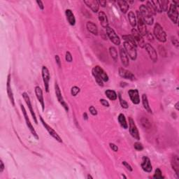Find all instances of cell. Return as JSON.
I'll return each instance as SVG.
<instances>
[{
  "mask_svg": "<svg viewBox=\"0 0 179 179\" xmlns=\"http://www.w3.org/2000/svg\"><path fill=\"white\" fill-rule=\"evenodd\" d=\"M40 121L41 122H42L43 126L44 127L45 129H46V131L48 132V134H49L50 135H51V137L55 139V140L58 141L59 143H62V139H61V137L59 136V134L57 133V132H55L51 126H49V125H48L47 123H46V122L44 121V119H43V118H42V116H40Z\"/></svg>",
  "mask_w": 179,
  "mask_h": 179,
  "instance_id": "8992f818",
  "label": "cell"
},
{
  "mask_svg": "<svg viewBox=\"0 0 179 179\" xmlns=\"http://www.w3.org/2000/svg\"><path fill=\"white\" fill-rule=\"evenodd\" d=\"M120 58H121L122 64H123L124 67H128L129 64H130V60H129V57L127 53L125 52V49L121 48L120 50Z\"/></svg>",
  "mask_w": 179,
  "mask_h": 179,
  "instance_id": "7402d4cb",
  "label": "cell"
},
{
  "mask_svg": "<svg viewBox=\"0 0 179 179\" xmlns=\"http://www.w3.org/2000/svg\"><path fill=\"white\" fill-rule=\"evenodd\" d=\"M123 164L125 166V167L127 168V169H128V170H129V171H132V170H133V169H132L131 165H130V164H129L128 162H127L126 161H123Z\"/></svg>",
  "mask_w": 179,
  "mask_h": 179,
  "instance_id": "f6af8a7d",
  "label": "cell"
},
{
  "mask_svg": "<svg viewBox=\"0 0 179 179\" xmlns=\"http://www.w3.org/2000/svg\"><path fill=\"white\" fill-rule=\"evenodd\" d=\"M123 46H124L125 51L127 53L128 56L130 57L132 60H136V59L137 58V51L136 48L127 42H124Z\"/></svg>",
  "mask_w": 179,
  "mask_h": 179,
  "instance_id": "8fae6325",
  "label": "cell"
},
{
  "mask_svg": "<svg viewBox=\"0 0 179 179\" xmlns=\"http://www.w3.org/2000/svg\"><path fill=\"white\" fill-rule=\"evenodd\" d=\"M109 146H110V148H111L114 152L118 151V147L116 144H113V143H110V144H109Z\"/></svg>",
  "mask_w": 179,
  "mask_h": 179,
  "instance_id": "bcb514c9",
  "label": "cell"
},
{
  "mask_svg": "<svg viewBox=\"0 0 179 179\" xmlns=\"http://www.w3.org/2000/svg\"><path fill=\"white\" fill-rule=\"evenodd\" d=\"M122 177H123V178H127V177L125 176H124V175H122Z\"/></svg>",
  "mask_w": 179,
  "mask_h": 179,
  "instance_id": "9f6ffc18",
  "label": "cell"
},
{
  "mask_svg": "<svg viewBox=\"0 0 179 179\" xmlns=\"http://www.w3.org/2000/svg\"><path fill=\"white\" fill-rule=\"evenodd\" d=\"M161 8H162V12L167 11L168 10V5H169V1H166V0H163V1H160Z\"/></svg>",
  "mask_w": 179,
  "mask_h": 179,
  "instance_id": "d590c367",
  "label": "cell"
},
{
  "mask_svg": "<svg viewBox=\"0 0 179 179\" xmlns=\"http://www.w3.org/2000/svg\"><path fill=\"white\" fill-rule=\"evenodd\" d=\"M153 34L154 36L155 37V38H156L159 42L164 43L166 41V32H164L162 27L161 26L159 23H156V24L155 25L153 30Z\"/></svg>",
  "mask_w": 179,
  "mask_h": 179,
  "instance_id": "3957f363",
  "label": "cell"
},
{
  "mask_svg": "<svg viewBox=\"0 0 179 179\" xmlns=\"http://www.w3.org/2000/svg\"><path fill=\"white\" fill-rule=\"evenodd\" d=\"M139 13L141 14L144 22L148 25H152L153 24L154 19L153 15L150 13L145 5H141L139 7Z\"/></svg>",
  "mask_w": 179,
  "mask_h": 179,
  "instance_id": "7a4b0ae2",
  "label": "cell"
},
{
  "mask_svg": "<svg viewBox=\"0 0 179 179\" xmlns=\"http://www.w3.org/2000/svg\"><path fill=\"white\" fill-rule=\"evenodd\" d=\"M84 4L88 6L94 13H97L98 11H99V5L97 1H95V0H87V1H84Z\"/></svg>",
  "mask_w": 179,
  "mask_h": 179,
  "instance_id": "44dd1931",
  "label": "cell"
},
{
  "mask_svg": "<svg viewBox=\"0 0 179 179\" xmlns=\"http://www.w3.org/2000/svg\"><path fill=\"white\" fill-rule=\"evenodd\" d=\"M129 128H130V132L132 137L137 140H139L140 136H139V130L132 118H129Z\"/></svg>",
  "mask_w": 179,
  "mask_h": 179,
  "instance_id": "7c38bea8",
  "label": "cell"
},
{
  "mask_svg": "<svg viewBox=\"0 0 179 179\" xmlns=\"http://www.w3.org/2000/svg\"><path fill=\"white\" fill-rule=\"evenodd\" d=\"M128 94L130 96L132 102L134 104H139L140 103L139 93L137 89H131L128 91Z\"/></svg>",
  "mask_w": 179,
  "mask_h": 179,
  "instance_id": "ac0fdd59",
  "label": "cell"
},
{
  "mask_svg": "<svg viewBox=\"0 0 179 179\" xmlns=\"http://www.w3.org/2000/svg\"><path fill=\"white\" fill-rule=\"evenodd\" d=\"M141 168L145 172L150 173L153 170V166L150 162V159L148 157L144 156L142 158V162H141Z\"/></svg>",
  "mask_w": 179,
  "mask_h": 179,
  "instance_id": "d6986e66",
  "label": "cell"
},
{
  "mask_svg": "<svg viewBox=\"0 0 179 179\" xmlns=\"http://www.w3.org/2000/svg\"><path fill=\"white\" fill-rule=\"evenodd\" d=\"M37 4L39 5V8H40L41 10H44V4L42 1H37Z\"/></svg>",
  "mask_w": 179,
  "mask_h": 179,
  "instance_id": "f907efd6",
  "label": "cell"
},
{
  "mask_svg": "<svg viewBox=\"0 0 179 179\" xmlns=\"http://www.w3.org/2000/svg\"><path fill=\"white\" fill-rule=\"evenodd\" d=\"M137 27H138V32L141 34L143 37L147 35L148 34V30H147V27H146V24L144 22L142 18H141V14L139 13V11H137Z\"/></svg>",
  "mask_w": 179,
  "mask_h": 179,
  "instance_id": "5b68a950",
  "label": "cell"
},
{
  "mask_svg": "<svg viewBox=\"0 0 179 179\" xmlns=\"http://www.w3.org/2000/svg\"><path fill=\"white\" fill-rule=\"evenodd\" d=\"M142 103H143V106H144V109H146V110L149 113H152L153 111H152V109H150V107L149 106V103H148V99L147 95H146V94H144L142 95Z\"/></svg>",
  "mask_w": 179,
  "mask_h": 179,
  "instance_id": "83f0119b",
  "label": "cell"
},
{
  "mask_svg": "<svg viewBox=\"0 0 179 179\" xmlns=\"http://www.w3.org/2000/svg\"><path fill=\"white\" fill-rule=\"evenodd\" d=\"M20 109H21V110H22L23 116H24V118H25V121L27 127L28 129H29V130L32 133V136H33V137H35L36 139H39L38 134H37V132H36L35 128H34L33 125H32V124L31 123V121H30L29 117H28V115H27V111H26L25 109V106L22 104H20Z\"/></svg>",
  "mask_w": 179,
  "mask_h": 179,
  "instance_id": "277c9868",
  "label": "cell"
},
{
  "mask_svg": "<svg viewBox=\"0 0 179 179\" xmlns=\"http://www.w3.org/2000/svg\"><path fill=\"white\" fill-rule=\"evenodd\" d=\"M11 74H8V77H7L6 81V92L12 106H15V99H14L13 90H12L11 85Z\"/></svg>",
  "mask_w": 179,
  "mask_h": 179,
  "instance_id": "9a60e30c",
  "label": "cell"
},
{
  "mask_svg": "<svg viewBox=\"0 0 179 179\" xmlns=\"http://www.w3.org/2000/svg\"><path fill=\"white\" fill-rule=\"evenodd\" d=\"M55 95L57 97V99H58L59 103H60L61 106L63 107L66 111L67 112L69 111V107H68L67 104L65 102V101H64L63 97L62 95V93H61L60 87H59L58 84L56 82H55Z\"/></svg>",
  "mask_w": 179,
  "mask_h": 179,
  "instance_id": "ba28073f",
  "label": "cell"
},
{
  "mask_svg": "<svg viewBox=\"0 0 179 179\" xmlns=\"http://www.w3.org/2000/svg\"><path fill=\"white\" fill-rule=\"evenodd\" d=\"M86 27L87 30L92 33V35H98V33H99V30H98L97 26L94 23H93L92 22H87L86 24Z\"/></svg>",
  "mask_w": 179,
  "mask_h": 179,
  "instance_id": "484cf974",
  "label": "cell"
},
{
  "mask_svg": "<svg viewBox=\"0 0 179 179\" xmlns=\"http://www.w3.org/2000/svg\"><path fill=\"white\" fill-rule=\"evenodd\" d=\"M134 147L136 150H138V151H141V150L144 149V146H143L142 144H141L140 142L134 143Z\"/></svg>",
  "mask_w": 179,
  "mask_h": 179,
  "instance_id": "60d3db41",
  "label": "cell"
},
{
  "mask_svg": "<svg viewBox=\"0 0 179 179\" xmlns=\"http://www.w3.org/2000/svg\"><path fill=\"white\" fill-rule=\"evenodd\" d=\"M55 61H56V63L58 65L59 67H61V60H60V58L59 55H55Z\"/></svg>",
  "mask_w": 179,
  "mask_h": 179,
  "instance_id": "c3c4849f",
  "label": "cell"
},
{
  "mask_svg": "<svg viewBox=\"0 0 179 179\" xmlns=\"http://www.w3.org/2000/svg\"><path fill=\"white\" fill-rule=\"evenodd\" d=\"M89 111H90V113L92 114V116L97 115V109L94 108L93 106H90Z\"/></svg>",
  "mask_w": 179,
  "mask_h": 179,
  "instance_id": "7bdbcfd3",
  "label": "cell"
},
{
  "mask_svg": "<svg viewBox=\"0 0 179 179\" xmlns=\"http://www.w3.org/2000/svg\"><path fill=\"white\" fill-rule=\"evenodd\" d=\"M65 60L68 62H71L73 61V58L72 55L70 53V52H66V55H65Z\"/></svg>",
  "mask_w": 179,
  "mask_h": 179,
  "instance_id": "b9f144b4",
  "label": "cell"
},
{
  "mask_svg": "<svg viewBox=\"0 0 179 179\" xmlns=\"http://www.w3.org/2000/svg\"><path fill=\"white\" fill-rule=\"evenodd\" d=\"M92 73L94 79H95L97 83L99 86H104L103 82H107L109 79V76L104 71V69L99 66H95L92 69Z\"/></svg>",
  "mask_w": 179,
  "mask_h": 179,
  "instance_id": "6da1fadb",
  "label": "cell"
},
{
  "mask_svg": "<svg viewBox=\"0 0 179 179\" xmlns=\"http://www.w3.org/2000/svg\"><path fill=\"white\" fill-rule=\"evenodd\" d=\"M128 19L130 21V25L132 27H135L137 25V18H136L135 14H134L132 11H130L128 13Z\"/></svg>",
  "mask_w": 179,
  "mask_h": 179,
  "instance_id": "4dcf8cb0",
  "label": "cell"
},
{
  "mask_svg": "<svg viewBox=\"0 0 179 179\" xmlns=\"http://www.w3.org/2000/svg\"><path fill=\"white\" fill-rule=\"evenodd\" d=\"M167 15L169 16L172 22L174 24H177L178 23V9H177V7L175 6L173 4H171V5L169 6V10H168Z\"/></svg>",
  "mask_w": 179,
  "mask_h": 179,
  "instance_id": "9c48e42d",
  "label": "cell"
},
{
  "mask_svg": "<svg viewBox=\"0 0 179 179\" xmlns=\"http://www.w3.org/2000/svg\"><path fill=\"white\" fill-rule=\"evenodd\" d=\"M42 78L43 81H44L45 90L46 92H49V83H50V78H51V75H50L49 70L46 66H43L42 67Z\"/></svg>",
  "mask_w": 179,
  "mask_h": 179,
  "instance_id": "30bf717a",
  "label": "cell"
},
{
  "mask_svg": "<svg viewBox=\"0 0 179 179\" xmlns=\"http://www.w3.org/2000/svg\"><path fill=\"white\" fill-rule=\"evenodd\" d=\"M109 53H110L111 56L112 57V58L114 60H118V53L117 50L115 47H110L109 48Z\"/></svg>",
  "mask_w": 179,
  "mask_h": 179,
  "instance_id": "d6a6232c",
  "label": "cell"
},
{
  "mask_svg": "<svg viewBox=\"0 0 179 179\" xmlns=\"http://www.w3.org/2000/svg\"><path fill=\"white\" fill-rule=\"evenodd\" d=\"M123 39H124L125 42L128 43V44H131L132 46H133L134 47L137 48V43H136L135 40H134L133 37H132V35H123Z\"/></svg>",
  "mask_w": 179,
  "mask_h": 179,
  "instance_id": "1f68e13d",
  "label": "cell"
},
{
  "mask_svg": "<svg viewBox=\"0 0 179 179\" xmlns=\"http://www.w3.org/2000/svg\"><path fill=\"white\" fill-rule=\"evenodd\" d=\"M152 4L153 5L154 8H155V11H156V13H162V8H161V5L160 3V1H151Z\"/></svg>",
  "mask_w": 179,
  "mask_h": 179,
  "instance_id": "836d02e7",
  "label": "cell"
},
{
  "mask_svg": "<svg viewBox=\"0 0 179 179\" xmlns=\"http://www.w3.org/2000/svg\"><path fill=\"white\" fill-rule=\"evenodd\" d=\"M118 97H119V100H120V104H121V106L123 107V109H128L129 107V105H128V102H127L125 100H124L123 99V98H122L121 94H120V93L118 94Z\"/></svg>",
  "mask_w": 179,
  "mask_h": 179,
  "instance_id": "8d00e7d4",
  "label": "cell"
},
{
  "mask_svg": "<svg viewBox=\"0 0 179 179\" xmlns=\"http://www.w3.org/2000/svg\"><path fill=\"white\" fill-rule=\"evenodd\" d=\"M132 36L134 40H135L137 45H139L141 48H144L145 42L144 38H143V36L135 28H133L132 30Z\"/></svg>",
  "mask_w": 179,
  "mask_h": 179,
  "instance_id": "5bb4252c",
  "label": "cell"
},
{
  "mask_svg": "<svg viewBox=\"0 0 179 179\" xmlns=\"http://www.w3.org/2000/svg\"><path fill=\"white\" fill-rule=\"evenodd\" d=\"M87 178H91V179H92V178H93V177L91 176L90 175H88V176H87Z\"/></svg>",
  "mask_w": 179,
  "mask_h": 179,
  "instance_id": "11a10c76",
  "label": "cell"
},
{
  "mask_svg": "<svg viewBox=\"0 0 179 179\" xmlns=\"http://www.w3.org/2000/svg\"><path fill=\"white\" fill-rule=\"evenodd\" d=\"M100 103L102 104L105 107H109V103L108 102V101H106V100L104 99H101L99 100Z\"/></svg>",
  "mask_w": 179,
  "mask_h": 179,
  "instance_id": "7dc6e473",
  "label": "cell"
},
{
  "mask_svg": "<svg viewBox=\"0 0 179 179\" xmlns=\"http://www.w3.org/2000/svg\"><path fill=\"white\" fill-rule=\"evenodd\" d=\"M105 94L111 101H115L118 98V95L116 92L114 90H106L105 91Z\"/></svg>",
  "mask_w": 179,
  "mask_h": 179,
  "instance_id": "f546056e",
  "label": "cell"
},
{
  "mask_svg": "<svg viewBox=\"0 0 179 179\" xmlns=\"http://www.w3.org/2000/svg\"><path fill=\"white\" fill-rule=\"evenodd\" d=\"M146 8H147V9L149 11V12L150 13L152 14V15H155L156 14V11H155V8H154L153 5L152 4L151 1H147L146 2Z\"/></svg>",
  "mask_w": 179,
  "mask_h": 179,
  "instance_id": "e575fe53",
  "label": "cell"
},
{
  "mask_svg": "<svg viewBox=\"0 0 179 179\" xmlns=\"http://www.w3.org/2000/svg\"><path fill=\"white\" fill-rule=\"evenodd\" d=\"M171 164L173 171L178 175V176H179V159L177 155H173L172 157V159H171Z\"/></svg>",
  "mask_w": 179,
  "mask_h": 179,
  "instance_id": "cb8c5ba5",
  "label": "cell"
},
{
  "mask_svg": "<svg viewBox=\"0 0 179 179\" xmlns=\"http://www.w3.org/2000/svg\"><path fill=\"white\" fill-rule=\"evenodd\" d=\"M80 90L78 87H77V86L72 87L71 89V94L72 96L76 97L77 94L80 92Z\"/></svg>",
  "mask_w": 179,
  "mask_h": 179,
  "instance_id": "ab89813d",
  "label": "cell"
},
{
  "mask_svg": "<svg viewBox=\"0 0 179 179\" xmlns=\"http://www.w3.org/2000/svg\"><path fill=\"white\" fill-rule=\"evenodd\" d=\"M98 18L100 22L101 25L104 28H106L107 27H109V20L107 18V16L106 15V13L103 11L99 12L98 14Z\"/></svg>",
  "mask_w": 179,
  "mask_h": 179,
  "instance_id": "603a6c76",
  "label": "cell"
},
{
  "mask_svg": "<svg viewBox=\"0 0 179 179\" xmlns=\"http://www.w3.org/2000/svg\"><path fill=\"white\" fill-rule=\"evenodd\" d=\"M35 92L36 97H37V99L40 103L41 106H42V111H44L45 110V102H44V95H43V91L42 88L39 86H36L35 88Z\"/></svg>",
  "mask_w": 179,
  "mask_h": 179,
  "instance_id": "ffe728a7",
  "label": "cell"
},
{
  "mask_svg": "<svg viewBox=\"0 0 179 179\" xmlns=\"http://www.w3.org/2000/svg\"><path fill=\"white\" fill-rule=\"evenodd\" d=\"M145 49L147 51L149 55L150 58L154 62H156L157 61V54L155 49L150 44H145L144 46Z\"/></svg>",
  "mask_w": 179,
  "mask_h": 179,
  "instance_id": "2e32d148",
  "label": "cell"
},
{
  "mask_svg": "<svg viewBox=\"0 0 179 179\" xmlns=\"http://www.w3.org/2000/svg\"><path fill=\"white\" fill-rule=\"evenodd\" d=\"M106 35L108 36L109 39L113 44L117 45V46H119L121 44V39H120L118 36L117 35V34L116 33V32L114 31V30H113L109 26L107 27L106 28Z\"/></svg>",
  "mask_w": 179,
  "mask_h": 179,
  "instance_id": "52a82bcc",
  "label": "cell"
},
{
  "mask_svg": "<svg viewBox=\"0 0 179 179\" xmlns=\"http://www.w3.org/2000/svg\"><path fill=\"white\" fill-rule=\"evenodd\" d=\"M119 75L122 78H125V79L130 80H135L136 77L132 74L130 71L127 70L124 68H120L119 69Z\"/></svg>",
  "mask_w": 179,
  "mask_h": 179,
  "instance_id": "e0dca14e",
  "label": "cell"
},
{
  "mask_svg": "<svg viewBox=\"0 0 179 179\" xmlns=\"http://www.w3.org/2000/svg\"><path fill=\"white\" fill-rule=\"evenodd\" d=\"M97 2L99 6H101V7H106V1H97Z\"/></svg>",
  "mask_w": 179,
  "mask_h": 179,
  "instance_id": "816d5d0a",
  "label": "cell"
},
{
  "mask_svg": "<svg viewBox=\"0 0 179 179\" xmlns=\"http://www.w3.org/2000/svg\"><path fill=\"white\" fill-rule=\"evenodd\" d=\"M22 95H23V99H24V100H25V101L27 106H28V109H29L30 113H31L32 118H33L34 121H35V123H36V124H38V121H37V116H36L35 113L33 110V107H32L31 100H30V98L29 95H28V94L27 92H23Z\"/></svg>",
  "mask_w": 179,
  "mask_h": 179,
  "instance_id": "4fadbf2b",
  "label": "cell"
},
{
  "mask_svg": "<svg viewBox=\"0 0 179 179\" xmlns=\"http://www.w3.org/2000/svg\"><path fill=\"white\" fill-rule=\"evenodd\" d=\"M65 15L69 24L72 26L75 25V24H76V18H75V16L74 15V13H73V12L71 11V10L70 9L66 10Z\"/></svg>",
  "mask_w": 179,
  "mask_h": 179,
  "instance_id": "d4e9b609",
  "label": "cell"
},
{
  "mask_svg": "<svg viewBox=\"0 0 179 179\" xmlns=\"http://www.w3.org/2000/svg\"><path fill=\"white\" fill-rule=\"evenodd\" d=\"M171 42H172L173 45L174 46H176V48H178V39L176 38V37H171Z\"/></svg>",
  "mask_w": 179,
  "mask_h": 179,
  "instance_id": "ee69618b",
  "label": "cell"
},
{
  "mask_svg": "<svg viewBox=\"0 0 179 179\" xmlns=\"http://www.w3.org/2000/svg\"><path fill=\"white\" fill-rule=\"evenodd\" d=\"M118 4L120 7V9H121V12L123 13H126L128 11L129 8H130V5L128 4V3L126 1L124 0H119L118 1Z\"/></svg>",
  "mask_w": 179,
  "mask_h": 179,
  "instance_id": "4316f807",
  "label": "cell"
},
{
  "mask_svg": "<svg viewBox=\"0 0 179 179\" xmlns=\"http://www.w3.org/2000/svg\"><path fill=\"white\" fill-rule=\"evenodd\" d=\"M163 178H164V176H162V171H161V170L159 169V168H157V169H156V170H155V174H154V176H153V178L162 179Z\"/></svg>",
  "mask_w": 179,
  "mask_h": 179,
  "instance_id": "74e56055",
  "label": "cell"
},
{
  "mask_svg": "<svg viewBox=\"0 0 179 179\" xmlns=\"http://www.w3.org/2000/svg\"><path fill=\"white\" fill-rule=\"evenodd\" d=\"M141 124H142L143 127H144V128H150V123L149 122V121L147 118H143L142 119H141Z\"/></svg>",
  "mask_w": 179,
  "mask_h": 179,
  "instance_id": "f35d334b",
  "label": "cell"
},
{
  "mask_svg": "<svg viewBox=\"0 0 179 179\" xmlns=\"http://www.w3.org/2000/svg\"><path fill=\"white\" fill-rule=\"evenodd\" d=\"M178 104H179V103H178V102H177V103L176 104H175V109H176L177 111H178V110H179Z\"/></svg>",
  "mask_w": 179,
  "mask_h": 179,
  "instance_id": "db71d44e",
  "label": "cell"
},
{
  "mask_svg": "<svg viewBox=\"0 0 179 179\" xmlns=\"http://www.w3.org/2000/svg\"><path fill=\"white\" fill-rule=\"evenodd\" d=\"M118 119V122H119L120 125H121L122 128H123V129H125V130H126V129L128 128V124L127 123L126 118H125V116L124 114H123V113L119 114Z\"/></svg>",
  "mask_w": 179,
  "mask_h": 179,
  "instance_id": "f1b7e54d",
  "label": "cell"
},
{
  "mask_svg": "<svg viewBox=\"0 0 179 179\" xmlns=\"http://www.w3.org/2000/svg\"><path fill=\"white\" fill-rule=\"evenodd\" d=\"M5 169L4 164V162L2 160H0V173H2L4 171V170Z\"/></svg>",
  "mask_w": 179,
  "mask_h": 179,
  "instance_id": "681fc988",
  "label": "cell"
},
{
  "mask_svg": "<svg viewBox=\"0 0 179 179\" xmlns=\"http://www.w3.org/2000/svg\"><path fill=\"white\" fill-rule=\"evenodd\" d=\"M83 118L85 120H86V121L87 119H88V116H87L86 113H83Z\"/></svg>",
  "mask_w": 179,
  "mask_h": 179,
  "instance_id": "f5cc1de1",
  "label": "cell"
}]
</instances>
